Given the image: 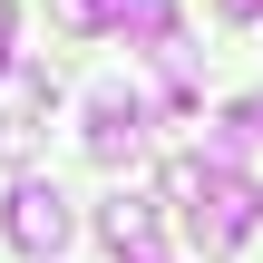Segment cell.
Masks as SVG:
<instances>
[{
	"mask_svg": "<svg viewBox=\"0 0 263 263\" xmlns=\"http://www.w3.org/2000/svg\"><path fill=\"white\" fill-rule=\"evenodd\" d=\"M185 215H195L205 254H224V244H244V234L263 224V185H254V176H205V166H195V195H185Z\"/></svg>",
	"mask_w": 263,
	"mask_h": 263,
	"instance_id": "1",
	"label": "cell"
},
{
	"mask_svg": "<svg viewBox=\"0 0 263 263\" xmlns=\"http://www.w3.org/2000/svg\"><path fill=\"white\" fill-rule=\"evenodd\" d=\"M0 234H10V254L49 263L59 244H68V195H59L49 176H20V185H10V205H0Z\"/></svg>",
	"mask_w": 263,
	"mask_h": 263,
	"instance_id": "2",
	"label": "cell"
},
{
	"mask_svg": "<svg viewBox=\"0 0 263 263\" xmlns=\"http://www.w3.org/2000/svg\"><path fill=\"white\" fill-rule=\"evenodd\" d=\"M137 146H146V98L137 88H98L88 98V156L98 166H127Z\"/></svg>",
	"mask_w": 263,
	"mask_h": 263,
	"instance_id": "3",
	"label": "cell"
},
{
	"mask_svg": "<svg viewBox=\"0 0 263 263\" xmlns=\"http://www.w3.org/2000/svg\"><path fill=\"white\" fill-rule=\"evenodd\" d=\"M98 234H107L127 263L156 254V195H107V205H98Z\"/></svg>",
	"mask_w": 263,
	"mask_h": 263,
	"instance_id": "4",
	"label": "cell"
},
{
	"mask_svg": "<svg viewBox=\"0 0 263 263\" xmlns=\"http://www.w3.org/2000/svg\"><path fill=\"white\" fill-rule=\"evenodd\" d=\"M107 29L127 49H166L176 39V0H107Z\"/></svg>",
	"mask_w": 263,
	"mask_h": 263,
	"instance_id": "5",
	"label": "cell"
},
{
	"mask_svg": "<svg viewBox=\"0 0 263 263\" xmlns=\"http://www.w3.org/2000/svg\"><path fill=\"white\" fill-rule=\"evenodd\" d=\"M49 20H59L68 39H88V29H107V0H49Z\"/></svg>",
	"mask_w": 263,
	"mask_h": 263,
	"instance_id": "6",
	"label": "cell"
},
{
	"mask_svg": "<svg viewBox=\"0 0 263 263\" xmlns=\"http://www.w3.org/2000/svg\"><path fill=\"white\" fill-rule=\"evenodd\" d=\"M224 117H234V127H244V137H263V88H254V98H234V107H224Z\"/></svg>",
	"mask_w": 263,
	"mask_h": 263,
	"instance_id": "7",
	"label": "cell"
},
{
	"mask_svg": "<svg viewBox=\"0 0 263 263\" xmlns=\"http://www.w3.org/2000/svg\"><path fill=\"white\" fill-rule=\"evenodd\" d=\"M215 10H224V20H263V0H215Z\"/></svg>",
	"mask_w": 263,
	"mask_h": 263,
	"instance_id": "8",
	"label": "cell"
},
{
	"mask_svg": "<svg viewBox=\"0 0 263 263\" xmlns=\"http://www.w3.org/2000/svg\"><path fill=\"white\" fill-rule=\"evenodd\" d=\"M0 39H10V0H0Z\"/></svg>",
	"mask_w": 263,
	"mask_h": 263,
	"instance_id": "9",
	"label": "cell"
},
{
	"mask_svg": "<svg viewBox=\"0 0 263 263\" xmlns=\"http://www.w3.org/2000/svg\"><path fill=\"white\" fill-rule=\"evenodd\" d=\"M137 263H176V254H137Z\"/></svg>",
	"mask_w": 263,
	"mask_h": 263,
	"instance_id": "10",
	"label": "cell"
},
{
	"mask_svg": "<svg viewBox=\"0 0 263 263\" xmlns=\"http://www.w3.org/2000/svg\"><path fill=\"white\" fill-rule=\"evenodd\" d=\"M0 78H10V49H0Z\"/></svg>",
	"mask_w": 263,
	"mask_h": 263,
	"instance_id": "11",
	"label": "cell"
}]
</instances>
